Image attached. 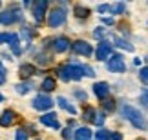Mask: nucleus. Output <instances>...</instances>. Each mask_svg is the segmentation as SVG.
Listing matches in <instances>:
<instances>
[{
	"mask_svg": "<svg viewBox=\"0 0 148 140\" xmlns=\"http://www.w3.org/2000/svg\"><path fill=\"white\" fill-rule=\"evenodd\" d=\"M66 22V11L62 7H53L48 13V26L49 27H60Z\"/></svg>",
	"mask_w": 148,
	"mask_h": 140,
	"instance_id": "nucleus-3",
	"label": "nucleus"
},
{
	"mask_svg": "<svg viewBox=\"0 0 148 140\" xmlns=\"http://www.w3.org/2000/svg\"><path fill=\"white\" fill-rule=\"evenodd\" d=\"M104 122H106V115H104V113H97V115H95V118H93V124H95V126L101 127Z\"/></svg>",
	"mask_w": 148,
	"mask_h": 140,
	"instance_id": "nucleus-30",
	"label": "nucleus"
},
{
	"mask_svg": "<svg viewBox=\"0 0 148 140\" xmlns=\"http://www.w3.org/2000/svg\"><path fill=\"white\" fill-rule=\"evenodd\" d=\"M0 5H2V4H0Z\"/></svg>",
	"mask_w": 148,
	"mask_h": 140,
	"instance_id": "nucleus-45",
	"label": "nucleus"
},
{
	"mask_svg": "<svg viewBox=\"0 0 148 140\" xmlns=\"http://www.w3.org/2000/svg\"><path fill=\"white\" fill-rule=\"evenodd\" d=\"M112 44L106 42V40H101V44L97 46V51H95V58L99 60V62H102V60H108L112 57Z\"/></svg>",
	"mask_w": 148,
	"mask_h": 140,
	"instance_id": "nucleus-7",
	"label": "nucleus"
},
{
	"mask_svg": "<svg viewBox=\"0 0 148 140\" xmlns=\"http://www.w3.org/2000/svg\"><path fill=\"white\" fill-rule=\"evenodd\" d=\"M123 115H124V118H126V120L132 122V126L135 127V129H146V127H148L146 116L141 113L139 109L132 108V106L124 104V106H123Z\"/></svg>",
	"mask_w": 148,
	"mask_h": 140,
	"instance_id": "nucleus-1",
	"label": "nucleus"
},
{
	"mask_svg": "<svg viewBox=\"0 0 148 140\" xmlns=\"http://www.w3.org/2000/svg\"><path fill=\"white\" fill-rule=\"evenodd\" d=\"M75 97H77L79 100H86V98H88V95L84 93V91H79V89H75Z\"/></svg>",
	"mask_w": 148,
	"mask_h": 140,
	"instance_id": "nucleus-36",
	"label": "nucleus"
},
{
	"mask_svg": "<svg viewBox=\"0 0 148 140\" xmlns=\"http://www.w3.org/2000/svg\"><path fill=\"white\" fill-rule=\"evenodd\" d=\"M5 84V75H0V86H4Z\"/></svg>",
	"mask_w": 148,
	"mask_h": 140,
	"instance_id": "nucleus-41",
	"label": "nucleus"
},
{
	"mask_svg": "<svg viewBox=\"0 0 148 140\" xmlns=\"http://www.w3.org/2000/svg\"><path fill=\"white\" fill-rule=\"evenodd\" d=\"M102 22L108 24V26H113V24H115V20H113V18H102Z\"/></svg>",
	"mask_w": 148,
	"mask_h": 140,
	"instance_id": "nucleus-39",
	"label": "nucleus"
},
{
	"mask_svg": "<svg viewBox=\"0 0 148 140\" xmlns=\"http://www.w3.org/2000/svg\"><path fill=\"white\" fill-rule=\"evenodd\" d=\"M20 35H22V38H26V44L29 46V44H31V40H33V35H35V33L31 31V27H22Z\"/></svg>",
	"mask_w": 148,
	"mask_h": 140,
	"instance_id": "nucleus-25",
	"label": "nucleus"
},
{
	"mask_svg": "<svg viewBox=\"0 0 148 140\" xmlns=\"http://www.w3.org/2000/svg\"><path fill=\"white\" fill-rule=\"evenodd\" d=\"M22 20V11L18 5H9L5 11L0 13V24L2 26H13L15 22Z\"/></svg>",
	"mask_w": 148,
	"mask_h": 140,
	"instance_id": "nucleus-2",
	"label": "nucleus"
},
{
	"mask_svg": "<svg viewBox=\"0 0 148 140\" xmlns=\"http://www.w3.org/2000/svg\"><path fill=\"white\" fill-rule=\"evenodd\" d=\"M0 102H4V95L2 93H0Z\"/></svg>",
	"mask_w": 148,
	"mask_h": 140,
	"instance_id": "nucleus-43",
	"label": "nucleus"
},
{
	"mask_svg": "<svg viewBox=\"0 0 148 140\" xmlns=\"http://www.w3.org/2000/svg\"><path fill=\"white\" fill-rule=\"evenodd\" d=\"M51 47H53L55 53H64V51H68V49L71 47V44L68 40V37H57L53 40V46Z\"/></svg>",
	"mask_w": 148,
	"mask_h": 140,
	"instance_id": "nucleus-9",
	"label": "nucleus"
},
{
	"mask_svg": "<svg viewBox=\"0 0 148 140\" xmlns=\"http://www.w3.org/2000/svg\"><path fill=\"white\" fill-rule=\"evenodd\" d=\"M71 47H73V51H75L77 55H82V57H92V53H93L92 46H90L86 40H77V42H73Z\"/></svg>",
	"mask_w": 148,
	"mask_h": 140,
	"instance_id": "nucleus-8",
	"label": "nucleus"
},
{
	"mask_svg": "<svg viewBox=\"0 0 148 140\" xmlns=\"http://www.w3.org/2000/svg\"><path fill=\"white\" fill-rule=\"evenodd\" d=\"M110 135H112V131H108V129H99L97 133H95V140H110Z\"/></svg>",
	"mask_w": 148,
	"mask_h": 140,
	"instance_id": "nucleus-27",
	"label": "nucleus"
},
{
	"mask_svg": "<svg viewBox=\"0 0 148 140\" xmlns=\"http://www.w3.org/2000/svg\"><path fill=\"white\" fill-rule=\"evenodd\" d=\"M35 60L40 66H48V64H51L53 62V58H51V55H48V53H44V51H40V53H37L35 55Z\"/></svg>",
	"mask_w": 148,
	"mask_h": 140,
	"instance_id": "nucleus-21",
	"label": "nucleus"
},
{
	"mask_svg": "<svg viewBox=\"0 0 148 140\" xmlns=\"http://www.w3.org/2000/svg\"><path fill=\"white\" fill-rule=\"evenodd\" d=\"M62 138H64V140H71V138H73V133H71V129H68V127H66V129L62 131Z\"/></svg>",
	"mask_w": 148,
	"mask_h": 140,
	"instance_id": "nucleus-35",
	"label": "nucleus"
},
{
	"mask_svg": "<svg viewBox=\"0 0 148 140\" xmlns=\"http://www.w3.org/2000/svg\"><path fill=\"white\" fill-rule=\"evenodd\" d=\"M115 44L119 47H123V49H126V51H134V46L132 44H128L124 38H115Z\"/></svg>",
	"mask_w": 148,
	"mask_h": 140,
	"instance_id": "nucleus-28",
	"label": "nucleus"
},
{
	"mask_svg": "<svg viewBox=\"0 0 148 140\" xmlns=\"http://www.w3.org/2000/svg\"><path fill=\"white\" fill-rule=\"evenodd\" d=\"M93 93H95V97H97V98L104 100L108 95H110V84H108V82H97L93 86Z\"/></svg>",
	"mask_w": 148,
	"mask_h": 140,
	"instance_id": "nucleus-11",
	"label": "nucleus"
},
{
	"mask_svg": "<svg viewBox=\"0 0 148 140\" xmlns=\"http://www.w3.org/2000/svg\"><path fill=\"white\" fill-rule=\"evenodd\" d=\"M124 11H126V4L124 2H117V4L110 5V13H113V15H123Z\"/></svg>",
	"mask_w": 148,
	"mask_h": 140,
	"instance_id": "nucleus-22",
	"label": "nucleus"
},
{
	"mask_svg": "<svg viewBox=\"0 0 148 140\" xmlns=\"http://www.w3.org/2000/svg\"><path fill=\"white\" fill-rule=\"evenodd\" d=\"M33 109H37V111H49L51 108H53V98H49L48 95H44V93H38L35 98H33Z\"/></svg>",
	"mask_w": 148,
	"mask_h": 140,
	"instance_id": "nucleus-4",
	"label": "nucleus"
},
{
	"mask_svg": "<svg viewBox=\"0 0 148 140\" xmlns=\"http://www.w3.org/2000/svg\"><path fill=\"white\" fill-rule=\"evenodd\" d=\"M9 47H11V51H13V55H22L24 53V49H22V46H20V38H18V35H13V38H11V42H9Z\"/></svg>",
	"mask_w": 148,
	"mask_h": 140,
	"instance_id": "nucleus-15",
	"label": "nucleus"
},
{
	"mask_svg": "<svg viewBox=\"0 0 148 140\" xmlns=\"http://www.w3.org/2000/svg\"><path fill=\"white\" fill-rule=\"evenodd\" d=\"M73 138L75 140H92V129L90 127H79L73 133Z\"/></svg>",
	"mask_w": 148,
	"mask_h": 140,
	"instance_id": "nucleus-14",
	"label": "nucleus"
},
{
	"mask_svg": "<svg viewBox=\"0 0 148 140\" xmlns=\"http://www.w3.org/2000/svg\"><path fill=\"white\" fill-rule=\"evenodd\" d=\"M40 124H44L46 127H51V129H59V127H60L59 118H57L55 113H44L40 116Z\"/></svg>",
	"mask_w": 148,
	"mask_h": 140,
	"instance_id": "nucleus-10",
	"label": "nucleus"
},
{
	"mask_svg": "<svg viewBox=\"0 0 148 140\" xmlns=\"http://www.w3.org/2000/svg\"><path fill=\"white\" fill-rule=\"evenodd\" d=\"M5 73H8V71H5L4 64H2V58H0V75H5Z\"/></svg>",
	"mask_w": 148,
	"mask_h": 140,
	"instance_id": "nucleus-40",
	"label": "nucleus"
},
{
	"mask_svg": "<svg viewBox=\"0 0 148 140\" xmlns=\"http://www.w3.org/2000/svg\"><path fill=\"white\" fill-rule=\"evenodd\" d=\"M75 15L79 16V18H86V16L90 15V9L86 7V5H81V4H77V5H75Z\"/></svg>",
	"mask_w": 148,
	"mask_h": 140,
	"instance_id": "nucleus-23",
	"label": "nucleus"
},
{
	"mask_svg": "<svg viewBox=\"0 0 148 140\" xmlns=\"http://www.w3.org/2000/svg\"><path fill=\"white\" fill-rule=\"evenodd\" d=\"M93 37L99 38V40H102V38L106 37V29H104V27H97V29L93 31Z\"/></svg>",
	"mask_w": 148,
	"mask_h": 140,
	"instance_id": "nucleus-32",
	"label": "nucleus"
},
{
	"mask_svg": "<svg viewBox=\"0 0 148 140\" xmlns=\"http://www.w3.org/2000/svg\"><path fill=\"white\" fill-rule=\"evenodd\" d=\"M141 104H143L145 108H148V93H143V95H141Z\"/></svg>",
	"mask_w": 148,
	"mask_h": 140,
	"instance_id": "nucleus-38",
	"label": "nucleus"
},
{
	"mask_svg": "<svg viewBox=\"0 0 148 140\" xmlns=\"http://www.w3.org/2000/svg\"><path fill=\"white\" fill-rule=\"evenodd\" d=\"M46 11H48V2L46 0H38V2L33 4V11H31V15H33V18H35V22H40L44 20V16H46Z\"/></svg>",
	"mask_w": 148,
	"mask_h": 140,
	"instance_id": "nucleus-6",
	"label": "nucleus"
},
{
	"mask_svg": "<svg viewBox=\"0 0 148 140\" xmlns=\"http://www.w3.org/2000/svg\"><path fill=\"white\" fill-rule=\"evenodd\" d=\"M15 120H16V115H15V111H11V109H5L4 113L0 115V126H2V127L13 126Z\"/></svg>",
	"mask_w": 148,
	"mask_h": 140,
	"instance_id": "nucleus-12",
	"label": "nucleus"
},
{
	"mask_svg": "<svg viewBox=\"0 0 148 140\" xmlns=\"http://www.w3.org/2000/svg\"><path fill=\"white\" fill-rule=\"evenodd\" d=\"M81 68H82V75H86V76H93L95 73H93V69L90 68V66H86V64H81Z\"/></svg>",
	"mask_w": 148,
	"mask_h": 140,
	"instance_id": "nucleus-33",
	"label": "nucleus"
},
{
	"mask_svg": "<svg viewBox=\"0 0 148 140\" xmlns=\"http://www.w3.org/2000/svg\"><path fill=\"white\" fill-rule=\"evenodd\" d=\"M95 115H97V111H95V108H86V109H84V113H82V118L86 120V122H93Z\"/></svg>",
	"mask_w": 148,
	"mask_h": 140,
	"instance_id": "nucleus-24",
	"label": "nucleus"
},
{
	"mask_svg": "<svg viewBox=\"0 0 148 140\" xmlns=\"http://www.w3.org/2000/svg\"><path fill=\"white\" fill-rule=\"evenodd\" d=\"M40 87H42L44 95H46V93H49V91H53V89H55V78H53V76H46V78L42 80Z\"/></svg>",
	"mask_w": 148,
	"mask_h": 140,
	"instance_id": "nucleus-19",
	"label": "nucleus"
},
{
	"mask_svg": "<svg viewBox=\"0 0 148 140\" xmlns=\"http://www.w3.org/2000/svg\"><path fill=\"white\" fill-rule=\"evenodd\" d=\"M141 140H143V138H141Z\"/></svg>",
	"mask_w": 148,
	"mask_h": 140,
	"instance_id": "nucleus-44",
	"label": "nucleus"
},
{
	"mask_svg": "<svg viewBox=\"0 0 148 140\" xmlns=\"http://www.w3.org/2000/svg\"><path fill=\"white\" fill-rule=\"evenodd\" d=\"M139 78H141L143 82H146V84H148V68H143V69L139 71Z\"/></svg>",
	"mask_w": 148,
	"mask_h": 140,
	"instance_id": "nucleus-34",
	"label": "nucleus"
},
{
	"mask_svg": "<svg viewBox=\"0 0 148 140\" xmlns=\"http://www.w3.org/2000/svg\"><path fill=\"white\" fill-rule=\"evenodd\" d=\"M99 13H106V11H110V4H101L99 7H97Z\"/></svg>",
	"mask_w": 148,
	"mask_h": 140,
	"instance_id": "nucleus-37",
	"label": "nucleus"
},
{
	"mask_svg": "<svg viewBox=\"0 0 148 140\" xmlns=\"http://www.w3.org/2000/svg\"><path fill=\"white\" fill-rule=\"evenodd\" d=\"M31 89H33V82H29V80H24V82H20V84L15 86V91L18 95H27Z\"/></svg>",
	"mask_w": 148,
	"mask_h": 140,
	"instance_id": "nucleus-16",
	"label": "nucleus"
},
{
	"mask_svg": "<svg viewBox=\"0 0 148 140\" xmlns=\"http://www.w3.org/2000/svg\"><path fill=\"white\" fill-rule=\"evenodd\" d=\"M18 71H20V76L24 78V80H27L29 76H33V75L37 73V68H35L33 64H22Z\"/></svg>",
	"mask_w": 148,
	"mask_h": 140,
	"instance_id": "nucleus-13",
	"label": "nucleus"
},
{
	"mask_svg": "<svg viewBox=\"0 0 148 140\" xmlns=\"http://www.w3.org/2000/svg\"><path fill=\"white\" fill-rule=\"evenodd\" d=\"M57 104H59V106H60V108L64 109V111H68L70 115H77V109L73 108V106H71L70 102H68V100H66L64 97H59V98H57Z\"/></svg>",
	"mask_w": 148,
	"mask_h": 140,
	"instance_id": "nucleus-17",
	"label": "nucleus"
},
{
	"mask_svg": "<svg viewBox=\"0 0 148 140\" xmlns=\"http://www.w3.org/2000/svg\"><path fill=\"white\" fill-rule=\"evenodd\" d=\"M2 57H4L5 60H13V58H11V55H9V53H2Z\"/></svg>",
	"mask_w": 148,
	"mask_h": 140,
	"instance_id": "nucleus-42",
	"label": "nucleus"
},
{
	"mask_svg": "<svg viewBox=\"0 0 148 140\" xmlns=\"http://www.w3.org/2000/svg\"><path fill=\"white\" fill-rule=\"evenodd\" d=\"M106 68L112 73H124L126 66H124V60H123L121 55H112V57L108 58V62H106Z\"/></svg>",
	"mask_w": 148,
	"mask_h": 140,
	"instance_id": "nucleus-5",
	"label": "nucleus"
},
{
	"mask_svg": "<svg viewBox=\"0 0 148 140\" xmlns=\"http://www.w3.org/2000/svg\"><path fill=\"white\" fill-rule=\"evenodd\" d=\"M102 106H104V109L108 111V113H110V111H113V109H115V100H110V98H108V100H104V104H102Z\"/></svg>",
	"mask_w": 148,
	"mask_h": 140,
	"instance_id": "nucleus-31",
	"label": "nucleus"
},
{
	"mask_svg": "<svg viewBox=\"0 0 148 140\" xmlns=\"http://www.w3.org/2000/svg\"><path fill=\"white\" fill-rule=\"evenodd\" d=\"M70 73H71V80H81L82 78L81 64H70Z\"/></svg>",
	"mask_w": 148,
	"mask_h": 140,
	"instance_id": "nucleus-20",
	"label": "nucleus"
},
{
	"mask_svg": "<svg viewBox=\"0 0 148 140\" xmlns=\"http://www.w3.org/2000/svg\"><path fill=\"white\" fill-rule=\"evenodd\" d=\"M146 93H148V91H146Z\"/></svg>",
	"mask_w": 148,
	"mask_h": 140,
	"instance_id": "nucleus-46",
	"label": "nucleus"
},
{
	"mask_svg": "<svg viewBox=\"0 0 148 140\" xmlns=\"http://www.w3.org/2000/svg\"><path fill=\"white\" fill-rule=\"evenodd\" d=\"M13 35H15V33H9V31L0 33V44H9L11 38H13Z\"/></svg>",
	"mask_w": 148,
	"mask_h": 140,
	"instance_id": "nucleus-29",
	"label": "nucleus"
},
{
	"mask_svg": "<svg viewBox=\"0 0 148 140\" xmlns=\"http://www.w3.org/2000/svg\"><path fill=\"white\" fill-rule=\"evenodd\" d=\"M15 140H29V133H27V129L18 127V129L15 131Z\"/></svg>",
	"mask_w": 148,
	"mask_h": 140,
	"instance_id": "nucleus-26",
	"label": "nucleus"
},
{
	"mask_svg": "<svg viewBox=\"0 0 148 140\" xmlns=\"http://www.w3.org/2000/svg\"><path fill=\"white\" fill-rule=\"evenodd\" d=\"M57 76H59L62 82H70V80H71L70 66H62V68H59V69H57Z\"/></svg>",
	"mask_w": 148,
	"mask_h": 140,
	"instance_id": "nucleus-18",
	"label": "nucleus"
}]
</instances>
